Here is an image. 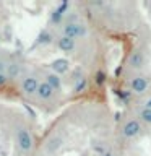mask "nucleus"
<instances>
[{
	"label": "nucleus",
	"instance_id": "nucleus-1",
	"mask_svg": "<svg viewBox=\"0 0 151 156\" xmlns=\"http://www.w3.org/2000/svg\"><path fill=\"white\" fill-rule=\"evenodd\" d=\"M15 143H16L18 150L21 151L23 154H29L31 150L34 148L33 133L24 124H18L15 127Z\"/></svg>",
	"mask_w": 151,
	"mask_h": 156
},
{
	"label": "nucleus",
	"instance_id": "nucleus-2",
	"mask_svg": "<svg viewBox=\"0 0 151 156\" xmlns=\"http://www.w3.org/2000/svg\"><path fill=\"white\" fill-rule=\"evenodd\" d=\"M120 135L127 141H133L136 138H140L143 135V124L136 117H130L120 125Z\"/></svg>",
	"mask_w": 151,
	"mask_h": 156
},
{
	"label": "nucleus",
	"instance_id": "nucleus-3",
	"mask_svg": "<svg viewBox=\"0 0 151 156\" xmlns=\"http://www.w3.org/2000/svg\"><path fill=\"white\" fill-rule=\"evenodd\" d=\"M62 34L75 39V41L76 39H85L88 36V26L81 21H76V20H67L62 26Z\"/></svg>",
	"mask_w": 151,
	"mask_h": 156
},
{
	"label": "nucleus",
	"instance_id": "nucleus-4",
	"mask_svg": "<svg viewBox=\"0 0 151 156\" xmlns=\"http://www.w3.org/2000/svg\"><path fill=\"white\" fill-rule=\"evenodd\" d=\"M149 83H151L149 76L141 75V73H136V75H133L128 80L130 93H132V94H136V96H143L145 93L149 90Z\"/></svg>",
	"mask_w": 151,
	"mask_h": 156
},
{
	"label": "nucleus",
	"instance_id": "nucleus-5",
	"mask_svg": "<svg viewBox=\"0 0 151 156\" xmlns=\"http://www.w3.org/2000/svg\"><path fill=\"white\" fill-rule=\"evenodd\" d=\"M145 63H146V55H145V49L141 47H135L127 57V67L132 72H140L145 67Z\"/></svg>",
	"mask_w": 151,
	"mask_h": 156
},
{
	"label": "nucleus",
	"instance_id": "nucleus-6",
	"mask_svg": "<svg viewBox=\"0 0 151 156\" xmlns=\"http://www.w3.org/2000/svg\"><path fill=\"white\" fill-rule=\"evenodd\" d=\"M39 85H41V80H39L37 75H26L23 76L21 80V86H19V90H21V94H24L26 98H33L37 94V90H39Z\"/></svg>",
	"mask_w": 151,
	"mask_h": 156
},
{
	"label": "nucleus",
	"instance_id": "nucleus-7",
	"mask_svg": "<svg viewBox=\"0 0 151 156\" xmlns=\"http://www.w3.org/2000/svg\"><path fill=\"white\" fill-rule=\"evenodd\" d=\"M68 8H70V2H62L58 3L55 8L51 12V15H49V23L51 24H55V26H58V24H62L63 21H65V15L68 12Z\"/></svg>",
	"mask_w": 151,
	"mask_h": 156
},
{
	"label": "nucleus",
	"instance_id": "nucleus-8",
	"mask_svg": "<svg viewBox=\"0 0 151 156\" xmlns=\"http://www.w3.org/2000/svg\"><path fill=\"white\" fill-rule=\"evenodd\" d=\"M62 146H63V136L58 135V133H54V135L49 136L46 140V143H44V153L52 156V154H55Z\"/></svg>",
	"mask_w": 151,
	"mask_h": 156
},
{
	"label": "nucleus",
	"instance_id": "nucleus-9",
	"mask_svg": "<svg viewBox=\"0 0 151 156\" xmlns=\"http://www.w3.org/2000/svg\"><path fill=\"white\" fill-rule=\"evenodd\" d=\"M55 44L63 54H72V52H75V49H76V41L75 39H72L68 36H63V34H60V36L57 37Z\"/></svg>",
	"mask_w": 151,
	"mask_h": 156
},
{
	"label": "nucleus",
	"instance_id": "nucleus-10",
	"mask_svg": "<svg viewBox=\"0 0 151 156\" xmlns=\"http://www.w3.org/2000/svg\"><path fill=\"white\" fill-rule=\"evenodd\" d=\"M44 81H46L55 93H60L62 88H63V83H62L60 75H57V73H54V72H47L46 75H44Z\"/></svg>",
	"mask_w": 151,
	"mask_h": 156
},
{
	"label": "nucleus",
	"instance_id": "nucleus-11",
	"mask_svg": "<svg viewBox=\"0 0 151 156\" xmlns=\"http://www.w3.org/2000/svg\"><path fill=\"white\" fill-rule=\"evenodd\" d=\"M36 96H37L39 101L47 102V101H52V99H54V96H55V91H54L52 88L42 80L41 85H39V90H37V94H36Z\"/></svg>",
	"mask_w": 151,
	"mask_h": 156
},
{
	"label": "nucleus",
	"instance_id": "nucleus-12",
	"mask_svg": "<svg viewBox=\"0 0 151 156\" xmlns=\"http://www.w3.org/2000/svg\"><path fill=\"white\" fill-rule=\"evenodd\" d=\"M51 72L57 73V75H65L67 72H70V62L67 58H55L54 62H51Z\"/></svg>",
	"mask_w": 151,
	"mask_h": 156
},
{
	"label": "nucleus",
	"instance_id": "nucleus-13",
	"mask_svg": "<svg viewBox=\"0 0 151 156\" xmlns=\"http://www.w3.org/2000/svg\"><path fill=\"white\" fill-rule=\"evenodd\" d=\"M55 41V37H54V34L51 29H42V31H39L36 41H34V46H51V44Z\"/></svg>",
	"mask_w": 151,
	"mask_h": 156
},
{
	"label": "nucleus",
	"instance_id": "nucleus-14",
	"mask_svg": "<svg viewBox=\"0 0 151 156\" xmlns=\"http://www.w3.org/2000/svg\"><path fill=\"white\" fill-rule=\"evenodd\" d=\"M8 80H16V78L21 75V63L16 60H10L7 65V72H5Z\"/></svg>",
	"mask_w": 151,
	"mask_h": 156
},
{
	"label": "nucleus",
	"instance_id": "nucleus-15",
	"mask_svg": "<svg viewBox=\"0 0 151 156\" xmlns=\"http://www.w3.org/2000/svg\"><path fill=\"white\" fill-rule=\"evenodd\" d=\"M136 119H138L141 124L151 125V109H146V107H138L136 109Z\"/></svg>",
	"mask_w": 151,
	"mask_h": 156
},
{
	"label": "nucleus",
	"instance_id": "nucleus-16",
	"mask_svg": "<svg viewBox=\"0 0 151 156\" xmlns=\"http://www.w3.org/2000/svg\"><path fill=\"white\" fill-rule=\"evenodd\" d=\"M72 90H73V94H81V93H85L88 90V78L83 76L81 80H78L76 83H73Z\"/></svg>",
	"mask_w": 151,
	"mask_h": 156
},
{
	"label": "nucleus",
	"instance_id": "nucleus-17",
	"mask_svg": "<svg viewBox=\"0 0 151 156\" xmlns=\"http://www.w3.org/2000/svg\"><path fill=\"white\" fill-rule=\"evenodd\" d=\"M106 81H107L106 72H104V70H97V72L94 73V83H96V86H104Z\"/></svg>",
	"mask_w": 151,
	"mask_h": 156
},
{
	"label": "nucleus",
	"instance_id": "nucleus-18",
	"mask_svg": "<svg viewBox=\"0 0 151 156\" xmlns=\"http://www.w3.org/2000/svg\"><path fill=\"white\" fill-rule=\"evenodd\" d=\"M91 146H93V150H94L99 156H101V154H104L106 151H107V150H106V146L102 145L101 141H94V140H93V145H91Z\"/></svg>",
	"mask_w": 151,
	"mask_h": 156
},
{
	"label": "nucleus",
	"instance_id": "nucleus-19",
	"mask_svg": "<svg viewBox=\"0 0 151 156\" xmlns=\"http://www.w3.org/2000/svg\"><path fill=\"white\" fill-rule=\"evenodd\" d=\"M141 107H146V109H151V96L149 98H145L141 101Z\"/></svg>",
	"mask_w": 151,
	"mask_h": 156
},
{
	"label": "nucleus",
	"instance_id": "nucleus-20",
	"mask_svg": "<svg viewBox=\"0 0 151 156\" xmlns=\"http://www.w3.org/2000/svg\"><path fill=\"white\" fill-rule=\"evenodd\" d=\"M7 65H8V62L3 60V58L0 57V73H5V72H7Z\"/></svg>",
	"mask_w": 151,
	"mask_h": 156
},
{
	"label": "nucleus",
	"instance_id": "nucleus-21",
	"mask_svg": "<svg viewBox=\"0 0 151 156\" xmlns=\"http://www.w3.org/2000/svg\"><path fill=\"white\" fill-rule=\"evenodd\" d=\"M7 81H8L7 75H5V73H0V88L5 86V83H7Z\"/></svg>",
	"mask_w": 151,
	"mask_h": 156
},
{
	"label": "nucleus",
	"instance_id": "nucleus-22",
	"mask_svg": "<svg viewBox=\"0 0 151 156\" xmlns=\"http://www.w3.org/2000/svg\"><path fill=\"white\" fill-rule=\"evenodd\" d=\"M101 156H115V154H114V153H112V151H111V150H107V151H106V153H104V154H101Z\"/></svg>",
	"mask_w": 151,
	"mask_h": 156
}]
</instances>
